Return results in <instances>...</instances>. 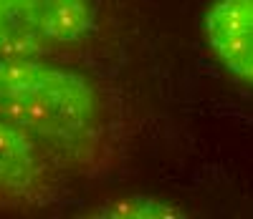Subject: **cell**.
<instances>
[{
    "label": "cell",
    "mask_w": 253,
    "mask_h": 219,
    "mask_svg": "<svg viewBox=\"0 0 253 219\" xmlns=\"http://www.w3.org/2000/svg\"><path fill=\"white\" fill-rule=\"evenodd\" d=\"M0 119L28 134L74 182L119 177L142 134L132 98L109 73L43 58H0Z\"/></svg>",
    "instance_id": "1"
},
{
    "label": "cell",
    "mask_w": 253,
    "mask_h": 219,
    "mask_svg": "<svg viewBox=\"0 0 253 219\" xmlns=\"http://www.w3.org/2000/svg\"><path fill=\"white\" fill-rule=\"evenodd\" d=\"M132 0H0V58L109 73L132 43Z\"/></svg>",
    "instance_id": "2"
},
{
    "label": "cell",
    "mask_w": 253,
    "mask_h": 219,
    "mask_svg": "<svg viewBox=\"0 0 253 219\" xmlns=\"http://www.w3.org/2000/svg\"><path fill=\"white\" fill-rule=\"evenodd\" d=\"M74 184L28 134L0 119V212L36 214L63 207Z\"/></svg>",
    "instance_id": "3"
},
{
    "label": "cell",
    "mask_w": 253,
    "mask_h": 219,
    "mask_svg": "<svg viewBox=\"0 0 253 219\" xmlns=\"http://www.w3.org/2000/svg\"><path fill=\"white\" fill-rule=\"evenodd\" d=\"M200 33L220 68L253 89V0H213L203 13Z\"/></svg>",
    "instance_id": "4"
},
{
    "label": "cell",
    "mask_w": 253,
    "mask_h": 219,
    "mask_svg": "<svg viewBox=\"0 0 253 219\" xmlns=\"http://www.w3.org/2000/svg\"><path fill=\"white\" fill-rule=\"evenodd\" d=\"M84 217H112V219H180L187 217V209L172 199H165L157 194H144V191H132V194H117L99 199L89 204L81 212Z\"/></svg>",
    "instance_id": "5"
}]
</instances>
